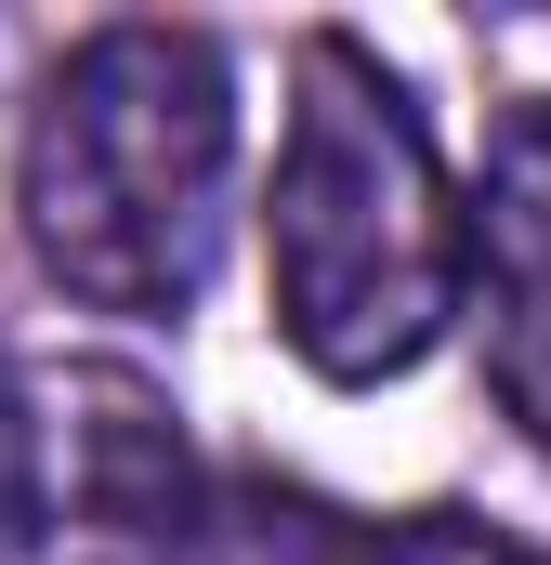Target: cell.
Wrapping results in <instances>:
<instances>
[{
	"label": "cell",
	"mask_w": 551,
	"mask_h": 565,
	"mask_svg": "<svg viewBox=\"0 0 551 565\" xmlns=\"http://www.w3.org/2000/svg\"><path fill=\"white\" fill-rule=\"evenodd\" d=\"M263 289H276V342L315 382H395L460 316V184L420 132L408 79L342 26H315L289 53Z\"/></svg>",
	"instance_id": "6da1fadb"
},
{
	"label": "cell",
	"mask_w": 551,
	"mask_h": 565,
	"mask_svg": "<svg viewBox=\"0 0 551 565\" xmlns=\"http://www.w3.org/2000/svg\"><path fill=\"white\" fill-rule=\"evenodd\" d=\"M237 79L197 26H79L26 106L13 211L40 277L93 316H184L224 264Z\"/></svg>",
	"instance_id": "7a4b0ae2"
},
{
	"label": "cell",
	"mask_w": 551,
	"mask_h": 565,
	"mask_svg": "<svg viewBox=\"0 0 551 565\" xmlns=\"http://www.w3.org/2000/svg\"><path fill=\"white\" fill-rule=\"evenodd\" d=\"M210 473L119 355H0V565H197Z\"/></svg>",
	"instance_id": "3957f363"
},
{
	"label": "cell",
	"mask_w": 551,
	"mask_h": 565,
	"mask_svg": "<svg viewBox=\"0 0 551 565\" xmlns=\"http://www.w3.org/2000/svg\"><path fill=\"white\" fill-rule=\"evenodd\" d=\"M460 302L486 329V395L551 447V93L486 119V171L460 198Z\"/></svg>",
	"instance_id": "277c9868"
},
{
	"label": "cell",
	"mask_w": 551,
	"mask_h": 565,
	"mask_svg": "<svg viewBox=\"0 0 551 565\" xmlns=\"http://www.w3.org/2000/svg\"><path fill=\"white\" fill-rule=\"evenodd\" d=\"M355 565H551V553L512 540V526H486V513H408V526L355 540Z\"/></svg>",
	"instance_id": "5b68a950"
}]
</instances>
